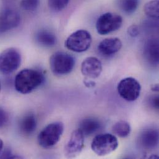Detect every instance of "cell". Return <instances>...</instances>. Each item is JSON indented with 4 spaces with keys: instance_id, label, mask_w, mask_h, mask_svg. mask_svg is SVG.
Returning <instances> with one entry per match:
<instances>
[{
    "instance_id": "19",
    "label": "cell",
    "mask_w": 159,
    "mask_h": 159,
    "mask_svg": "<svg viewBox=\"0 0 159 159\" xmlns=\"http://www.w3.org/2000/svg\"><path fill=\"white\" fill-rule=\"evenodd\" d=\"M159 1L152 0L148 2L144 7L145 14L151 19L158 20L159 16Z\"/></svg>"
},
{
    "instance_id": "8",
    "label": "cell",
    "mask_w": 159,
    "mask_h": 159,
    "mask_svg": "<svg viewBox=\"0 0 159 159\" xmlns=\"http://www.w3.org/2000/svg\"><path fill=\"white\" fill-rule=\"evenodd\" d=\"M118 94L128 102L136 100L141 93L140 83L133 78H126L120 80L117 86Z\"/></svg>"
},
{
    "instance_id": "20",
    "label": "cell",
    "mask_w": 159,
    "mask_h": 159,
    "mask_svg": "<svg viewBox=\"0 0 159 159\" xmlns=\"http://www.w3.org/2000/svg\"><path fill=\"white\" fill-rule=\"evenodd\" d=\"M139 3V0H118L120 9L128 14L134 13L138 9Z\"/></svg>"
},
{
    "instance_id": "7",
    "label": "cell",
    "mask_w": 159,
    "mask_h": 159,
    "mask_svg": "<svg viewBox=\"0 0 159 159\" xmlns=\"http://www.w3.org/2000/svg\"><path fill=\"white\" fill-rule=\"evenodd\" d=\"M122 17L115 13L106 12L102 14L96 22V29L100 35H107L115 32L121 27Z\"/></svg>"
},
{
    "instance_id": "24",
    "label": "cell",
    "mask_w": 159,
    "mask_h": 159,
    "mask_svg": "<svg viewBox=\"0 0 159 159\" xmlns=\"http://www.w3.org/2000/svg\"><path fill=\"white\" fill-rule=\"evenodd\" d=\"M8 115L2 108H0V128L3 127L8 121Z\"/></svg>"
},
{
    "instance_id": "3",
    "label": "cell",
    "mask_w": 159,
    "mask_h": 159,
    "mask_svg": "<svg viewBox=\"0 0 159 159\" xmlns=\"http://www.w3.org/2000/svg\"><path fill=\"white\" fill-rule=\"evenodd\" d=\"M63 131L64 125L61 122L50 123L38 135V143L43 148H52L59 142Z\"/></svg>"
},
{
    "instance_id": "28",
    "label": "cell",
    "mask_w": 159,
    "mask_h": 159,
    "mask_svg": "<svg viewBox=\"0 0 159 159\" xmlns=\"http://www.w3.org/2000/svg\"><path fill=\"white\" fill-rule=\"evenodd\" d=\"M3 146H4V144H3V141L0 138V154L1 153L2 151V149H3Z\"/></svg>"
},
{
    "instance_id": "18",
    "label": "cell",
    "mask_w": 159,
    "mask_h": 159,
    "mask_svg": "<svg viewBox=\"0 0 159 159\" xmlns=\"http://www.w3.org/2000/svg\"><path fill=\"white\" fill-rule=\"evenodd\" d=\"M131 131V128L129 123L123 120L116 122L112 127L113 134L121 138H127L129 135Z\"/></svg>"
},
{
    "instance_id": "5",
    "label": "cell",
    "mask_w": 159,
    "mask_h": 159,
    "mask_svg": "<svg viewBox=\"0 0 159 159\" xmlns=\"http://www.w3.org/2000/svg\"><path fill=\"white\" fill-rule=\"evenodd\" d=\"M92 42L90 34L86 30H78L71 34L65 42V47L68 50L81 53L87 51Z\"/></svg>"
},
{
    "instance_id": "23",
    "label": "cell",
    "mask_w": 159,
    "mask_h": 159,
    "mask_svg": "<svg viewBox=\"0 0 159 159\" xmlns=\"http://www.w3.org/2000/svg\"><path fill=\"white\" fill-rule=\"evenodd\" d=\"M127 33L131 37H136L139 34V27L136 25H132L128 27Z\"/></svg>"
},
{
    "instance_id": "6",
    "label": "cell",
    "mask_w": 159,
    "mask_h": 159,
    "mask_svg": "<svg viewBox=\"0 0 159 159\" xmlns=\"http://www.w3.org/2000/svg\"><path fill=\"white\" fill-rule=\"evenodd\" d=\"M21 55L19 50L14 48H9L0 53V73L9 75L20 66Z\"/></svg>"
},
{
    "instance_id": "4",
    "label": "cell",
    "mask_w": 159,
    "mask_h": 159,
    "mask_svg": "<svg viewBox=\"0 0 159 159\" xmlns=\"http://www.w3.org/2000/svg\"><path fill=\"white\" fill-rule=\"evenodd\" d=\"M116 137L111 134L97 135L91 143L92 150L98 156H105L115 151L118 147Z\"/></svg>"
},
{
    "instance_id": "22",
    "label": "cell",
    "mask_w": 159,
    "mask_h": 159,
    "mask_svg": "<svg viewBox=\"0 0 159 159\" xmlns=\"http://www.w3.org/2000/svg\"><path fill=\"white\" fill-rule=\"evenodd\" d=\"M21 8L28 12H34L40 5V0H21L20 2Z\"/></svg>"
},
{
    "instance_id": "27",
    "label": "cell",
    "mask_w": 159,
    "mask_h": 159,
    "mask_svg": "<svg viewBox=\"0 0 159 159\" xmlns=\"http://www.w3.org/2000/svg\"><path fill=\"white\" fill-rule=\"evenodd\" d=\"M152 90L154 91L158 92L159 91V85L158 84H154L152 86Z\"/></svg>"
},
{
    "instance_id": "1",
    "label": "cell",
    "mask_w": 159,
    "mask_h": 159,
    "mask_svg": "<svg viewBox=\"0 0 159 159\" xmlns=\"http://www.w3.org/2000/svg\"><path fill=\"white\" fill-rule=\"evenodd\" d=\"M44 80L43 75L40 71L32 69H24L16 76L14 87L18 92L27 94L40 86Z\"/></svg>"
},
{
    "instance_id": "26",
    "label": "cell",
    "mask_w": 159,
    "mask_h": 159,
    "mask_svg": "<svg viewBox=\"0 0 159 159\" xmlns=\"http://www.w3.org/2000/svg\"><path fill=\"white\" fill-rule=\"evenodd\" d=\"M84 82L87 87H92L95 86V82H93V81H91V80H85Z\"/></svg>"
},
{
    "instance_id": "10",
    "label": "cell",
    "mask_w": 159,
    "mask_h": 159,
    "mask_svg": "<svg viewBox=\"0 0 159 159\" xmlns=\"http://www.w3.org/2000/svg\"><path fill=\"white\" fill-rule=\"evenodd\" d=\"M84 146V136L79 129L73 132L65 147V155L68 158L78 156Z\"/></svg>"
},
{
    "instance_id": "21",
    "label": "cell",
    "mask_w": 159,
    "mask_h": 159,
    "mask_svg": "<svg viewBox=\"0 0 159 159\" xmlns=\"http://www.w3.org/2000/svg\"><path fill=\"white\" fill-rule=\"evenodd\" d=\"M70 0H48V5L50 9L58 12L65 9Z\"/></svg>"
},
{
    "instance_id": "11",
    "label": "cell",
    "mask_w": 159,
    "mask_h": 159,
    "mask_svg": "<svg viewBox=\"0 0 159 159\" xmlns=\"http://www.w3.org/2000/svg\"><path fill=\"white\" fill-rule=\"evenodd\" d=\"M102 71V64L96 57H88L82 63V74L87 78L96 79L100 76Z\"/></svg>"
},
{
    "instance_id": "13",
    "label": "cell",
    "mask_w": 159,
    "mask_h": 159,
    "mask_svg": "<svg viewBox=\"0 0 159 159\" xmlns=\"http://www.w3.org/2000/svg\"><path fill=\"white\" fill-rule=\"evenodd\" d=\"M122 42L118 38H108L103 40L98 45V52L105 57L111 56L120 50Z\"/></svg>"
},
{
    "instance_id": "25",
    "label": "cell",
    "mask_w": 159,
    "mask_h": 159,
    "mask_svg": "<svg viewBox=\"0 0 159 159\" xmlns=\"http://www.w3.org/2000/svg\"><path fill=\"white\" fill-rule=\"evenodd\" d=\"M159 97L156 96L152 98L151 100V104L153 106V107H154L156 109H158L159 108Z\"/></svg>"
},
{
    "instance_id": "29",
    "label": "cell",
    "mask_w": 159,
    "mask_h": 159,
    "mask_svg": "<svg viewBox=\"0 0 159 159\" xmlns=\"http://www.w3.org/2000/svg\"><path fill=\"white\" fill-rule=\"evenodd\" d=\"M0 90H1V83H0Z\"/></svg>"
},
{
    "instance_id": "9",
    "label": "cell",
    "mask_w": 159,
    "mask_h": 159,
    "mask_svg": "<svg viewBox=\"0 0 159 159\" xmlns=\"http://www.w3.org/2000/svg\"><path fill=\"white\" fill-rule=\"evenodd\" d=\"M20 16L12 7H5L0 11V34L8 32L19 26Z\"/></svg>"
},
{
    "instance_id": "14",
    "label": "cell",
    "mask_w": 159,
    "mask_h": 159,
    "mask_svg": "<svg viewBox=\"0 0 159 159\" xmlns=\"http://www.w3.org/2000/svg\"><path fill=\"white\" fill-rule=\"evenodd\" d=\"M139 143L146 149H153L159 143V133L154 129H148L143 131L139 136Z\"/></svg>"
},
{
    "instance_id": "12",
    "label": "cell",
    "mask_w": 159,
    "mask_h": 159,
    "mask_svg": "<svg viewBox=\"0 0 159 159\" xmlns=\"http://www.w3.org/2000/svg\"><path fill=\"white\" fill-rule=\"evenodd\" d=\"M159 41L157 39H148L144 44L143 54L146 60L152 66H157L159 58Z\"/></svg>"
},
{
    "instance_id": "17",
    "label": "cell",
    "mask_w": 159,
    "mask_h": 159,
    "mask_svg": "<svg viewBox=\"0 0 159 159\" xmlns=\"http://www.w3.org/2000/svg\"><path fill=\"white\" fill-rule=\"evenodd\" d=\"M20 131L27 135L32 134L37 128V120L34 115L27 114L20 120L19 123Z\"/></svg>"
},
{
    "instance_id": "16",
    "label": "cell",
    "mask_w": 159,
    "mask_h": 159,
    "mask_svg": "<svg viewBox=\"0 0 159 159\" xmlns=\"http://www.w3.org/2000/svg\"><path fill=\"white\" fill-rule=\"evenodd\" d=\"M35 40L42 47H52L57 43L55 35L47 30H40L35 34Z\"/></svg>"
},
{
    "instance_id": "15",
    "label": "cell",
    "mask_w": 159,
    "mask_h": 159,
    "mask_svg": "<svg viewBox=\"0 0 159 159\" xmlns=\"http://www.w3.org/2000/svg\"><path fill=\"white\" fill-rule=\"evenodd\" d=\"M101 127L102 123L99 120L94 117H88L80 122L78 129L84 136H89L95 133Z\"/></svg>"
},
{
    "instance_id": "2",
    "label": "cell",
    "mask_w": 159,
    "mask_h": 159,
    "mask_svg": "<svg viewBox=\"0 0 159 159\" xmlns=\"http://www.w3.org/2000/svg\"><path fill=\"white\" fill-rule=\"evenodd\" d=\"M75 65L73 57L68 53L57 52L50 58V67L55 75L63 76L70 74Z\"/></svg>"
}]
</instances>
